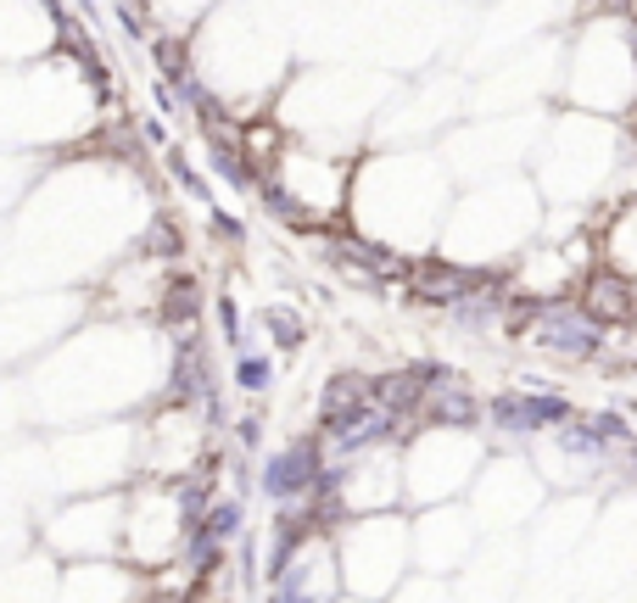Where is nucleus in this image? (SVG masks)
<instances>
[{
  "instance_id": "obj_1",
  "label": "nucleus",
  "mask_w": 637,
  "mask_h": 603,
  "mask_svg": "<svg viewBox=\"0 0 637 603\" xmlns=\"http://www.w3.org/2000/svg\"><path fill=\"white\" fill-rule=\"evenodd\" d=\"M531 341L537 353H549L560 364H587L604 353V324L582 313V302H531Z\"/></svg>"
},
{
  "instance_id": "obj_2",
  "label": "nucleus",
  "mask_w": 637,
  "mask_h": 603,
  "mask_svg": "<svg viewBox=\"0 0 637 603\" xmlns=\"http://www.w3.org/2000/svg\"><path fill=\"white\" fill-rule=\"evenodd\" d=\"M341 592V564L330 537H314L275 581H268V603H336Z\"/></svg>"
},
{
  "instance_id": "obj_3",
  "label": "nucleus",
  "mask_w": 637,
  "mask_h": 603,
  "mask_svg": "<svg viewBox=\"0 0 637 603\" xmlns=\"http://www.w3.org/2000/svg\"><path fill=\"white\" fill-rule=\"evenodd\" d=\"M319 475H325V448L314 437H302V442H286L280 453L263 459L257 486H263V497H275L280 508H302L314 497Z\"/></svg>"
},
{
  "instance_id": "obj_4",
  "label": "nucleus",
  "mask_w": 637,
  "mask_h": 603,
  "mask_svg": "<svg viewBox=\"0 0 637 603\" xmlns=\"http://www.w3.org/2000/svg\"><path fill=\"white\" fill-rule=\"evenodd\" d=\"M414 375H420V391H425V402H420V419H425V424L470 430V424L481 419V402H476L470 380H465L459 369H453V364L425 358V364H414Z\"/></svg>"
},
{
  "instance_id": "obj_5",
  "label": "nucleus",
  "mask_w": 637,
  "mask_h": 603,
  "mask_svg": "<svg viewBox=\"0 0 637 603\" xmlns=\"http://www.w3.org/2000/svg\"><path fill=\"white\" fill-rule=\"evenodd\" d=\"M414 424H403V419H392L386 408H358L352 419H341V424H330V459L336 464H352V459H363V453H375V448H392V442H403Z\"/></svg>"
},
{
  "instance_id": "obj_6",
  "label": "nucleus",
  "mask_w": 637,
  "mask_h": 603,
  "mask_svg": "<svg viewBox=\"0 0 637 603\" xmlns=\"http://www.w3.org/2000/svg\"><path fill=\"white\" fill-rule=\"evenodd\" d=\"M481 286H503V274L498 269H476V263H442V257H436V263H420L408 274L414 302H431V308H453V302H465Z\"/></svg>"
},
{
  "instance_id": "obj_7",
  "label": "nucleus",
  "mask_w": 637,
  "mask_h": 603,
  "mask_svg": "<svg viewBox=\"0 0 637 603\" xmlns=\"http://www.w3.org/2000/svg\"><path fill=\"white\" fill-rule=\"evenodd\" d=\"M582 313H593L598 324L637 319V286H631L620 269H593L587 286H582Z\"/></svg>"
},
{
  "instance_id": "obj_8",
  "label": "nucleus",
  "mask_w": 637,
  "mask_h": 603,
  "mask_svg": "<svg viewBox=\"0 0 637 603\" xmlns=\"http://www.w3.org/2000/svg\"><path fill=\"white\" fill-rule=\"evenodd\" d=\"M370 402H375V375H363V369H341V375H330V380H325L319 419H325V430H330V424L352 419L358 408H370Z\"/></svg>"
},
{
  "instance_id": "obj_9",
  "label": "nucleus",
  "mask_w": 637,
  "mask_h": 603,
  "mask_svg": "<svg viewBox=\"0 0 637 603\" xmlns=\"http://www.w3.org/2000/svg\"><path fill=\"white\" fill-rule=\"evenodd\" d=\"M420 402H425V391H420L414 364H403V369H392V375H375V408H386L392 419L420 424Z\"/></svg>"
},
{
  "instance_id": "obj_10",
  "label": "nucleus",
  "mask_w": 637,
  "mask_h": 603,
  "mask_svg": "<svg viewBox=\"0 0 637 603\" xmlns=\"http://www.w3.org/2000/svg\"><path fill=\"white\" fill-rule=\"evenodd\" d=\"M447 319L459 324V330H492V324L509 319V297H503L498 286H481V291H470L465 302H453Z\"/></svg>"
},
{
  "instance_id": "obj_11",
  "label": "nucleus",
  "mask_w": 637,
  "mask_h": 603,
  "mask_svg": "<svg viewBox=\"0 0 637 603\" xmlns=\"http://www.w3.org/2000/svg\"><path fill=\"white\" fill-rule=\"evenodd\" d=\"M202 313V286L191 280V274H179V280H168V291H162V324H173V330H185L191 319Z\"/></svg>"
},
{
  "instance_id": "obj_12",
  "label": "nucleus",
  "mask_w": 637,
  "mask_h": 603,
  "mask_svg": "<svg viewBox=\"0 0 637 603\" xmlns=\"http://www.w3.org/2000/svg\"><path fill=\"white\" fill-rule=\"evenodd\" d=\"M202 531H208L219 548H230V542L246 531V503H241V497H213V508L202 514Z\"/></svg>"
},
{
  "instance_id": "obj_13",
  "label": "nucleus",
  "mask_w": 637,
  "mask_h": 603,
  "mask_svg": "<svg viewBox=\"0 0 637 603\" xmlns=\"http://www.w3.org/2000/svg\"><path fill=\"white\" fill-rule=\"evenodd\" d=\"M213 508V486L202 481V475H185V481H179L173 486V514H179V526H202V514Z\"/></svg>"
},
{
  "instance_id": "obj_14",
  "label": "nucleus",
  "mask_w": 637,
  "mask_h": 603,
  "mask_svg": "<svg viewBox=\"0 0 637 603\" xmlns=\"http://www.w3.org/2000/svg\"><path fill=\"white\" fill-rule=\"evenodd\" d=\"M235 386L246 397H263L268 386H275V364H268L263 353H235Z\"/></svg>"
},
{
  "instance_id": "obj_15",
  "label": "nucleus",
  "mask_w": 637,
  "mask_h": 603,
  "mask_svg": "<svg viewBox=\"0 0 637 603\" xmlns=\"http://www.w3.org/2000/svg\"><path fill=\"white\" fill-rule=\"evenodd\" d=\"M263 330L275 335V347H286V353L302 347V335H308L302 319H297V308H263Z\"/></svg>"
},
{
  "instance_id": "obj_16",
  "label": "nucleus",
  "mask_w": 637,
  "mask_h": 603,
  "mask_svg": "<svg viewBox=\"0 0 637 603\" xmlns=\"http://www.w3.org/2000/svg\"><path fill=\"white\" fill-rule=\"evenodd\" d=\"M168 174L179 180V191H191L197 202H208V180L191 168V157H185V151H168Z\"/></svg>"
},
{
  "instance_id": "obj_17",
  "label": "nucleus",
  "mask_w": 637,
  "mask_h": 603,
  "mask_svg": "<svg viewBox=\"0 0 637 603\" xmlns=\"http://www.w3.org/2000/svg\"><path fill=\"white\" fill-rule=\"evenodd\" d=\"M219 330H224V341L241 353V308L230 302V297H219Z\"/></svg>"
},
{
  "instance_id": "obj_18",
  "label": "nucleus",
  "mask_w": 637,
  "mask_h": 603,
  "mask_svg": "<svg viewBox=\"0 0 637 603\" xmlns=\"http://www.w3.org/2000/svg\"><path fill=\"white\" fill-rule=\"evenodd\" d=\"M235 442H241V453H257V448H263V419H257V413H246V419L235 424Z\"/></svg>"
},
{
  "instance_id": "obj_19",
  "label": "nucleus",
  "mask_w": 637,
  "mask_h": 603,
  "mask_svg": "<svg viewBox=\"0 0 637 603\" xmlns=\"http://www.w3.org/2000/svg\"><path fill=\"white\" fill-rule=\"evenodd\" d=\"M151 246H157L162 257H173V251H179V229H173L168 218H157V229H151Z\"/></svg>"
},
{
  "instance_id": "obj_20",
  "label": "nucleus",
  "mask_w": 637,
  "mask_h": 603,
  "mask_svg": "<svg viewBox=\"0 0 637 603\" xmlns=\"http://www.w3.org/2000/svg\"><path fill=\"white\" fill-rule=\"evenodd\" d=\"M213 229H219L224 240H246V229H241V224H235L230 213H213Z\"/></svg>"
},
{
  "instance_id": "obj_21",
  "label": "nucleus",
  "mask_w": 637,
  "mask_h": 603,
  "mask_svg": "<svg viewBox=\"0 0 637 603\" xmlns=\"http://www.w3.org/2000/svg\"><path fill=\"white\" fill-rule=\"evenodd\" d=\"M140 134H146L151 146H162V140H168V129H162V118H146V123H140Z\"/></svg>"
},
{
  "instance_id": "obj_22",
  "label": "nucleus",
  "mask_w": 637,
  "mask_h": 603,
  "mask_svg": "<svg viewBox=\"0 0 637 603\" xmlns=\"http://www.w3.org/2000/svg\"><path fill=\"white\" fill-rule=\"evenodd\" d=\"M626 464H631V470H637V442H631V448H626Z\"/></svg>"
}]
</instances>
